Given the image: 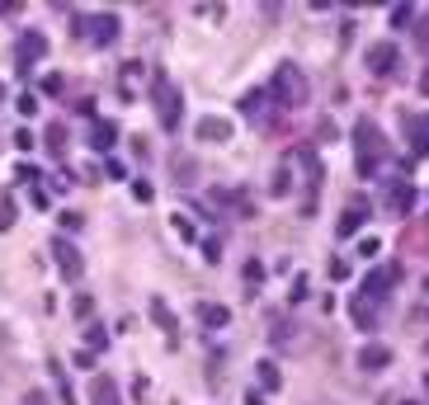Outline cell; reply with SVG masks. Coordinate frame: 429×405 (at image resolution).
Wrapping results in <instances>:
<instances>
[{"mask_svg":"<svg viewBox=\"0 0 429 405\" xmlns=\"http://www.w3.org/2000/svg\"><path fill=\"white\" fill-rule=\"evenodd\" d=\"M61 85H66V76H61V71H48V76L38 81V95H61Z\"/></svg>","mask_w":429,"mask_h":405,"instance_id":"25","label":"cell"},{"mask_svg":"<svg viewBox=\"0 0 429 405\" xmlns=\"http://www.w3.org/2000/svg\"><path fill=\"white\" fill-rule=\"evenodd\" d=\"M198 137L203 141H227L231 137V123L227 118H198Z\"/></svg>","mask_w":429,"mask_h":405,"instance_id":"17","label":"cell"},{"mask_svg":"<svg viewBox=\"0 0 429 405\" xmlns=\"http://www.w3.org/2000/svg\"><path fill=\"white\" fill-rule=\"evenodd\" d=\"M425 321H429V311H425Z\"/></svg>","mask_w":429,"mask_h":405,"instance_id":"47","label":"cell"},{"mask_svg":"<svg viewBox=\"0 0 429 405\" xmlns=\"http://www.w3.org/2000/svg\"><path fill=\"white\" fill-rule=\"evenodd\" d=\"M420 90H425V95H429V71H420Z\"/></svg>","mask_w":429,"mask_h":405,"instance_id":"43","label":"cell"},{"mask_svg":"<svg viewBox=\"0 0 429 405\" xmlns=\"http://www.w3.org/2000/svg\"><path fill=\"white\" fill-rule=\"evenodd\" d=\"M71 311H76V316H81V321H90V311H95V302H90V297H85V293H81V297L71 302Z\"/></svg>","mask_w":429,"mask_h":405,"instance_id":"33","label":"cell"},{"mask_svg":"<svg viewBox=\"0 0 429 405\" xmlns=\"http://www.w3.org/2000/svg\"><path fill=\"white\" fill-rule=\"evenodd\" d=\"M43 141H48V151H53V156H66V146H71L61 123H48V137H43Z\"/></svg>","mask_w":429,"mask_h":405,"instance_id":"21","label":"cell"},{"mask_svg":"<svg viewBox=\"0 0 429 405\" xmlns=\"http://www.w3.org/2000/svg\"><path fill=\"white\" fill-rule=\"evenodd\" d=\"M48 377H53V386H57V401H61V405H76V396H71V382H66V368H61L57 358H48Z\"/></svg>","mask_w":429,"mask_h":405,"instance_id":"16","label":"cell"},{"mask_svg":"<svg viewBox=\"0 0 429 405\" xmlns=\"http://www.w3.org/2000/svg\"><path fill=\"white\" fill-rule=\"evenodd\" d=\"M133 198H137V203H151V198H156V189H151L146 179H133Z\"/></svg>","mask_w":429,"mask_h":405,"instance_id":"30","label":"cell"},{"mask_svg":"<svg viewBox=\"0 0 429 405\" xmlns=\"http://www.w3.org/2000/svg\"><path fill=\"white\" fill-rule=\"evenodd\" d=\"M81 226H85L81 213H61V231H81Z\"/></svg>","mask_w":429,"mask_h":405,"instance_id":"34","label":"cell"},{"mask_svg":"<svg viewBox=\"0 0 429 405\" xmlns=\"http://www.w3.org/2000/svg\"><path fill=\"white\" fill-rule=\"evenodd\" d=\"M104 175H108V179H128V170H123V161H104Z\"/></svg>","mask_w":429,"mask_h":405,"instance_id":"36","label":"cell"},{"mask_svg":"<svg viewBox=\"0 0 429 405\" xmlns=\"http://www.w3.org/2000/svg\"><path fill=\"white\" fill-rule=\"evenodd\" d=\"M90 405H123V396H118V382L108 377V373H99V377L90 382Z\"/></svg>","mask_w":429,"mask_h":405,"instance_id":"12","label":"cell"},{"mask_svg":"<svg viewBox=\"0 0 429 405\" xmlns=\"http://www.w3.org/2000/svg\"><path fill=\"white\" fill-rule=\"evenodd\" d=\"M425 396H429V373H425Z\"/></svg>","mask_w":429,"mask_h":405,"instance_id":"45","label":"cell"},{"mask_svg":"<svg viewBox=\"0 0 429 405\" xmlns=\"http://www.w3.org/2000/svg\"><path fill=\"white\" fill-rule=\"evenodd\" d=\"M15 170H19V179H24V184H33V179H38V165H28V161H19Z\"/></svg>","mask_w":429,"mask_h":405,"instance_id":"37","label":"cell"},{"mask_svg":"<svg viewBox=\"0 0 429 405\" xmlns=\"http://www.w3.org/2000/svg\"><path fill=\"white\" fill-rule=\"evenodd\" d=\"M307 283H312L307 273H302V278H297V283H293V302H307Z\"/></svg>","mask_w":429,"mask_h":405,"instance_id":"40","label":"cell"},{"mask_svg":"<svg viewBox=\"0 0 429 405\" xmlns=\"http://www.w3.org/2000/svg\"><path fill=\"white\" fill-rule=\"evenodd\" d=\"M349 321L373 335V330H377V302H368L363 293H354V297H349Z\"/></svg>","mask_w":429,"mask_h":405,"instance_id":"11","label":"cell"},{"mask_svg":"<svg viewBox=\"0 0 429 405\" xmlns=\"http://www.w3.org/2000/svg\"><path fill=\"white\" fill-rule=\"evenodd\" d=\"M415 43H420V52H429V10L415 19Z\"/></svg>","mask_w":429,"mask_h":405,"instance_id":"27","label":"cell"},{"mask_svg":"<svg viewBox=\"0 0 429 405\" xmlns=\"http://www.w3.org/2000/svg\"><path fill=\"white\" fill-rule=\"evenodd\" d=\"M368 213H373V208H368V198H354V203L345 208V217H340V226H335V231H340V241L359 236V231H363V221H368Z\"/></svg>","mask_w":429,"mask_h":405,"instance_id":"10","label":"cell"},{"mask_svg":"<svg viewBox=\"0 0 429 405\" xmlns=\"http://www.w3.org/2000/svg\"><path fill=\"white\" fill-rule=\"evenodd\" d=\"M15 104H19V113H24V118H33V113H38V99H33V95H19Z\"/></svg>","mask_w":429,"mask_h":405,"instance_id":"35","label":"cell"},{"mask_svg":"<svg viewBox=\"0 0 429 405\" xmlns=\"http://www.w3.org/2000/svg\"><path fill=\"white\" fill-rule=\"evenodd\" d=\"M108 344V335H104V325H95V321H85V349L90 353H99Z\"/></svg>","mask_w":429,"mask_h":405,"instance_id":"23","label":"cell"},{"mask_svg":"<svg viewBox=\"0 0 429 405\" xmlns=\"http://www.w3.org/2000/svg\"><path fill=\"white\" fill-rule=\"evenodd\" d=\"M151 321L161 325V330H165V339H170V344H175V316H170V306H165L161 297L151 302Z\"/></svg>","mask_w":429,"mask_h":405,"instance_id":"19","label":"cell"},{"mask_svg":"<svg viewBox=\"0 0 429 405\" xmlns=\"http://www.w3.org/2000/svg\"><path fill=\"white\" fill-rule=\"evenodd\" d=\"M170 221H175V231H180V236H184L189 245H198V231H193V226H189L184 217H170Z\"/></svg>","mask_w":429,"mask_h":405,"instance_id":"32","label":"cell"},{"mask_svg":"<svg viewBox=\"0 0 429 405\" xmlns=\"http://www.w3.org/2000/svg\"><path fill=\"white\" fill-rule=\"evenodd\" d=\"M19 405H48V396H43V391H24V401Z\"/></svg>","mask_w":429,"mask_h":405,"instance_id":"41","label":"cell"},{"mask_svg":"<svg viewBox=\"0 0 429 405\" xmlns=\"http://www.w3.org/2000/svg\"><path fill=\"white\" fill-rule=\"evenodd\" d=\"M387 24L392 28H406V24H415V5H392V10H387Z\"/></svg>","mask_w":429,"mask_h":405,"instance_id":"22","label":"cell"},{"mask_svg":"<svg viewBox=\"0 0 429 405\" xmlns=\"http://www.w3.org/2000/svg\"><path fill=\"white\" fill-rule=\"evenodd\" d=\"M151 104H156V118H161L165 132H180V123H184V99H180V90L165 81V76L151 81Z\"/></svg>","mask_w":429,"mask_h":405,"instance_id":"3","label":"cell"},{"mask_svg":"<svg viewBox=\"0 0 429 405\" xmlns=\"http://www.w3.org/2000/svg\"><path fill=\"white\" fill-rule=\"evenodd\" d=\"M359 255H363V259H377V255H382V241H377V236H359Z\"/></svg>","mask_w":429,"mask_h":405,"instance_id":"26","label":"cell"},{"mask_svg":"<svg viewBox=\"0 0 429 405\" xmlns=\"http://www.w3.org/2000/svg\"><path fill=\"white\" fill-rule=\"evenodd\" d=\"M193 316L208 325V330H222V325L231 321V311H227L222 302H193Z\"/></svg>","mask_w":429,"mask_h":405,"instance_id":"14","label":"cell"},{"mask_svg":"<svg viewBox=\"0 0 429 405\" xmlns=\"http://www.w3.org/2000/svg\"><path fill=\"white\" fill-rule=\"evenodd\" d=\"M425 358H429V339H425Z\"/></svg>","mask_w":429,"mask_h":405,"instance_id":"46","label":"cell"},{"mask_svg":"<svg viewBox=\"0 0 429 405\" xmlns=\"http://www.w3.org/2000/svg\"><path fill=\"white\" fill-rule=\"evenodd\" d=\"M48 250H53V259H57V269H61V278H66V283L85 278V255L71 245V236H53V241H48Z\"/></svg>","mask_w":429,"mask_h":405,"instance_id":"6","label":"cell"},{"mask_svg":"<svg viewBox=\"0 0 429 405\" xmlns=\"http://www.w3.org/2000/svg\"><path fill=\"white\" fill-rule=\"evenodd\" d=\"M245 405H269V401H265V391H250V396H245Z\"/></svg>","mask_w":429,"mask_h":405,"instance_id":"42","label":"cell"},{"mask_svg":"<svg viewBox=\"0 0 429 405\" xmlns=\"http://www.w3.org/2000/svg\"><path fill=\"white\" fill-rule=\"evenodd\" d=\"M43 57H48V33H38V28H24V33H19V43H15V71L24 76V71H33Z\"/></svg>","mask_w":429,"mask_h":405,"instance_id":"4","label":"cell"},{"mask_svg":"<svg viewBox=\"0 0 429 405\" xmlns=\"http://www.w3.org/2000/svg\"><path fill=\"white\" fill-rule=\"evenodd\" d=\"M118 14H85V19H76V33L81 38H90L95 48H108L113 38H118Z\"/></svg>","mask_w":429,"mask_h":405,"instance_id":"7","label":"cell"},{"mask_svg":"<svg viewBox=\"0 0 429 405\" xmlns=\"http://www.w3.org/2000/svg\"><path fill=\"white\" fill-rule=\"evenodd\" d=\"M397 278H401V264H397V259H392V264H377V269H368V278H363V288H359V293H363L368 302H377V306H382V302L392 297Z\"/></svg>","mask_w":429,"mask_h":405,"instance_id":"5","label":"cell"},{"mask_svg":"<svg viewBox=\"0 0 429 405\" xmlns=\"http://www.w3.org/2000/svg\"><path fill=\"white\" fill-rule=\"evenodd\" d=\"M307 95H312L307 76L297 71L293 61H278L274 76H269V99H274L278 108H302V104H307Z\"/></svg>","mask_w":429,"mask_h":405,"instance_id":"2","label":"cell"},{"mask_svg":"<svg viewBox=\"0 0 429 405\" xmlns=\"http://www.w3.org/2000/svg\"><path fill=\"white\" fill-rule=\"evenodd\" d=\"M10 226H15V203H5V208H0V231H10Z\"/></svg>","mask_w":429,"mask_h":405,"instance_id":"39","label":"cell"},{"mask_svg":"<svg viewBox=\"0 0 429 405\" xmlns=\"http://www.w3.org/2000/svg\"><path fill=\"white\" fill-rule=\"evenodd\" d=\"M203 259H208V264H217V259H222V241H217V236H208V241H203Z\"/></svg>","mask_w":429,"mask_h":405,"instance_id":"31","label":"cell"},{"mask_svg":"<svg viewBox=\"0 0 429 405\" xmlns=\"http://www.w3.org/2000/svg\"><path fill=\"white\" fill-rule=\"evenodd\" d=\"M420 293H425V297H429V273H425V283H420Z\"/></svg>","mask_w":429,"mask_h":405,"instance_id":"44","label":"cell"},{"mask_svg":"<svg viewBox=\"0 0 429 405\" xmlns=\"http://www.w3.org/2000/svg\"><path fill=\"white\" fill-rule=\"evenodd\" d=\"M397 66H401V52L392 43H373L368 48V71L373 76H397Z\"/></svg>","mask_w":429,"mask_h":405,"instance_id":"9","label":"cell"},{"mask_svg":"<svg viewBox=\"0 0 429 405\" xmlns=\"http://www.w3.org/2000/svg\"><path fill=\"white\" fill-rule=\"evenodd\" d=\"M293 189V170L288 165H278V175H274V193H288Z\"/></svg>","mask_w":429,"mask_h":405,"instance_id":"28","label":"cell"},{"mask_svg":"<svg viewBox=\"0 0 429 405\" xmlns=\"http://www.w3.org/2000/svg\"><path fill=\"white\" fill-rule=\"evenodd\" d=\"M15 146H19V151H33V146H38L33 128H19V132H15Z\"/></svg>","mask_w":429,"mask_h":405,"instance_id":"29","label":"cell"},{"mask_svg":"<svg viewBox=\"0 0 429 405\" xmlns=\"http://www.w3.org/2000/svg\"><path fill=\"white\" fill-rule=\"evenodd\" d=\"M241 278H245V293H260V288H265V264H260V259H245Z\"/></svg>","mask_w":429,"mask_h":405,"instance_id":"20","label":"cell"},{"mask_svg":"<svg viewBox=\"0 0 429 405\" xmlns=\"http://www.w3.org/2000/svg\"><path fill=\"white\" fill-rule=\"evenodd\" d=\"M113 141H118V123L95 118V123H90V146H95V151H113Z\"/></svg>","mask_w":429,"mask_h":405,"instance_id":"15","label":"cell"},{"mask_svg":"<svg viewBox=\"0 0 429 405\" xmlns=\"http://www.w3.org/2000/svg\"><path fill=\"white\" fill-rule=\"evenodd\" d=\"M330 278H335V283H345V278H349V264H345V259H330Z\"/></svg>","mask_w":429,"mask_h":405,"instance_id":"38","label":"cell"},{"mask_svg":"<svg viewBox=\"0 0 429 405\" xmlns=\"http://www.w3.org/2000/svg\"><path fill=\"white\" fill-rule=\"evenodd\" d=\"M349 137H354V170H359V179H373L377 165L387 161V137L377 132L373 118H359Z\"/></svg>","mask_w":429,"mask_h":405,"instance_id":"1","label":"cell"},{"mask_svg":"<svg viewBox=\"0 0 429 405\" xmlns=\"http://www.w3.org/2000/svg\"><path fill=\"white\" fill-rule=\"evenodd\" d=\"M255 373H260V386H265V391H278V382H283V377H278V368H274L269 358L260 363V368H255Z\"/></svg>","mask_w":429,"mask_h":405,"instance_id":"24","label":"cell"},{"mask_svg":"<svg viewBox=\"0 0 429 405\" xmlns=\"http://www.w3.org/2000/svg\"><path fill=\"white\" fill-rule=\"evenodd\" d=\"M387 363H392V349H387V344H377V339L359 349V368H363V373H382Z\"/></svg>","mask_w":429,"mask_h":405,"instance_id":"13","label":"cell"},{"mask_svg":"<svg viewBox=\"0 0 429 405\" xmlns=\"http://www.w3.org/2000/svg\"><path fill=\"white\" fill-rule=\"evenodd\" d=\"M410 123V146L415 156H429V118H406Z\"/></svg>","mask_w":429,"mask_h":405,"instance_id":"18","label":"cell"},{"mask_svg":"<svg viewBox=\"0 0 429 405\" xmlns=\"http://www.w3.org/2000/svg\"><path fill=\"white\" fill-rule=\"evenodd\" d=\"M415 198H420V193L410 189L406 179H387V189H382V208H387L392 217H406L410 208H415Z\"/></svg>","mask_w":429,"mask_h":405,"instance_id":"8","label":"cell"}]
</instances>
